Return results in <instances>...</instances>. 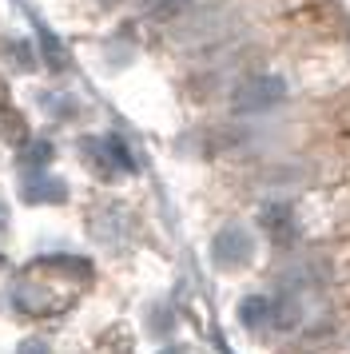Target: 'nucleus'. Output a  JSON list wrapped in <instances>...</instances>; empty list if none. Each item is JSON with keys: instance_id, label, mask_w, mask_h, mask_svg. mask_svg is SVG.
I'll return each mask as SVG.
<instances>
[{"instance_id": "1", "label": "nucleus", "mask_w": 350, "mask_h": 354, "mask_svg": "<svg viewBox=\"0 0 350 354\" xmlns=\"http://www.w3.org/2000/svg\"><path fill=\"white\" fill-rule=\"evenodd\" d=\"M88 279H92V263L84 255H40L16 279L12 306L28 319H52L76 303Z\"/></svg>"}, {"instance_id": "2", "label": "nucleus", "mask_w": 350, "mask_h": 354, "mask_svg": "<svg viewBox=\"0 0 350 354\" xmlns=\"http://www.w3.org/2000/svg\"><path fill=\"white\" fill-rule=\"evenodd\" d=\"M286 100V80L275 76V72H259V76H247L231 92V112L235 115H263L270 108H279Z\"/></svg>"}, {"instance_id": "3", "label": "nucleus", "mask_w": 350, "mask_h": 354, "mask_svg": "<svg viewBox=\"0 0 350 354\" xmlns=\"http://www.w3.org/2000/svg\"><path fill=\"white\" fill-rule=\"evenodd\" d=\"M251 255H255V239L247 227L227 223L215 231V239H211V263L219 271H239V267L251 263Z\"/></svg>"}, {"instance_id": "4", "label": "nucleus", "mask_w": 350, "mask_h": 354, "mask_svg": "<svg viewBox=\"0 0 350 354\" xmlns=\"http://www.w3.org/2000/svg\"><path fill=\"white\" fill-rule=\"evenodd\" d=\"M20 199H24V203H68V183H64V179H56V176L24 171Z\"/></svg>"}, {"instance_id": "5", "label": "nucleus", "mask_w": 350, "mask_h": 354, "mask_svg": "<svg viewBox=\"0 0 350 354\" xmlns=\"http://www.w3.org/2000/svg\"><path fill=\"white\" fill-rule=\"evenodd\" d=\"M239 322H243L251 335L275 326V299H270V295H247V299L239 303Z\"/></svg>"}, {"instance_id": "6", "label": "nucleus", "mask_w": 350, "mask_h": 354, "mask_svg": "<svg viewBox=\"0 0 350 354\" xmlns=\"http://www.w3.org/2000/svg\"><path fill=\"white\" fill-rule=\"evenodd\" d=\"M263 231H267L275 243H291L295 239V215L286 203H267L263 207Z\"/></svg>"}, {"instance_id": "7", "label": "nucleus", "mask_w": 350, "mask_h": 354, "mask_svg": "<svg viewBox=\"0 0 350 354\" xmlns=\"http://www.w3.org/2000/svg\"><path fill=\"white\" fill-rule=\"evenodd\" d=\"M92 235L100 243H108V247H116V243L127 235V215L120 207H104L100 215L92 219Z\"/></svg>"}, {"instance_id": "8", "label": "nucleus", "mask_w": 350, "mask_h": 354, "mask_svg": "<svg viewBox=\"0 0 350 354\" xmlns=\"http://www.w3.org/2000/svg\"><path fill=\"white\" fill-rule=\"evenodd\" d=\"M0 136H4L8 144H20V147L28 144V124H24V115L4 100V88H0Z\"/></svg>"}, {"instance_id": "9", "label": "nucleus", "mask_w": 350, "mask_h": 354, "mask_svg": "<svg viewBox=\"0 0 350 354\" xmlns=\"http://www.w3.org/2000/svg\"><path fill=\"white\" fill-rule=\"evenodd\" d=\"M52 156H56V147L48 144V140H28V144L20 147V167L24 171H40V167L52 163Z\"/></svg>"}, {"instance_id": "10", "label": "nucleus", "mask_w": 350, "mask_h": 354, "mask_svg": "<svg viewBox=\"0 0 350 354\" xmlns=\"http://www.w3.org/2000/svg\"><path fill=\"white\" fill-rule=\"evenodd\" d=\"M191 0H143V12L156 20H175L183 8H187Z\"/></svg>"}, {"instance_id": "11", "label": "nucleus", "mask_w": 350, "mask_h": 354, "mask_svg": "<svg viewBox=\"0 0 350 354\" xmlns=\"http://www.w3.org/2000/svg\"><path fill=\"white\" fill-rule=\"evenodd\" d=\"M172 326H175V315H172V306H151L147 310V335H172Z\"/></svg>"}, {"instance_id": "12", "label": "nucleus", "mask_w": 350, "mask_h": 354, "mask_svg": "<svg viewBox=\"0 0 350 354\" xmlns=\"http://www.w3.org/2000/svg\"><path fill=\"white\" fill-rule=\"evenodd\" d=\"M40 48H44V60H48V68H56V72H64L68 68V52L52 40L48 32H40Z\"/></svg>"}, {"instance_id": "13", "label": "nucleus", "mask_w": 350, "mask_h": 354, "mask_svg": "<svg viewBox=\"0 0 350 354\" xmlns=\"http://www.w3.org/2000/svg\"><path fill=\"white\" fill-rule=\"evenodd\" d=\"M44 108H48L52 115H56V120H68V115H76V104H72L68 96H56V100L44 96Z\"/></svg>"}, {"instance_id": "14", "label": "nucleus", "mask_w": 350, "mask_h": 354, "mask_svg": "<svg viewBox=\"0 0 350 354\" xmlns=\"http://www.w3.org/2000/svg\"><path fill=\"white\" fill-rule=\"evenodd\" d=\"M16 354H52V346H48L44 338H24V342H20V351Z\"/></svg>"}, {"instance_id": "15", "label": "nucleus", "mask_w": 350, "mask_h": 354, "mask_svg": "<svg viewBox=\"0 0 350 354\" xmlns=\"http://www.w3.org/2000/svg\"><path fill=\"white\" fill-rule=\"evenodd\" d=\"M4 231H8V207L0 203V235H4Z\"/></svg>"}, {"instance_id": "16", "label": "nucleus", "mask_w": 350, "mask_h": 354, "mask_svg": "<svg viewBox=\"0 0 350 354\" xmlns=\"http://www.w3.org/2000/svg\"><path fill=\"white\" fill-rule=\"evenodd\" d=\"M159 354H187V346H163Z\"/></svg>"}, {"instance_id": "17", "label": "nucleus", "mask_w": 350, "mask_h": 354, "mask_svg": "<svg viewBox=\"0 0 350 354\" xmlns=\"http://www.w3.org/2000/svg\"><path fill=\"white\" fill-rule=\"evenodd\" d=\"M4 267H8V263H4V255H0V271H4Z\"/></svg>"}]
</instances>
